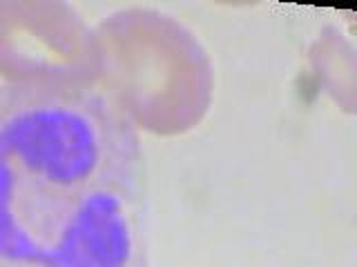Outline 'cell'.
<instances>
[{
  "label": "cell",
  "mask_w": 357,
  "mask_h": 267,
  "mask_svg": "<svg viewBox=\"0 0 357 267\" xmlns=\"http://www.w3.org/2000/svg\"><path fill=\"white\" fill-rule=\"evenodd\" d=\"M310 63L319 85H324L344 111H355V49L337 29H324L310 47Z\"/></svg>",
  "instance_id": "4"
},
{
  "label": "cell",
  "mask_w": 357,
  "mask_h": 267,
  "mask_svg": "<svg viewBox=\"0 0 357 267\" xmlns=\"http://www.w3.org/2000/svg\"><path fill=\"white\" fill-rule=\"evenodd\" d=\"M94 29L103 54L100 94L134 127L181 136L204 122L215 96V70L183 22L156 9L130 7Z\"/></svg>",
  "instance_id": "2"
},
{
  "label": "cell",
  "mask_w": 357,
  "mask_h": 267,
  "mask_svg": "<svg viewBox=\"0 0 357 267\" xmlns=\"http://www.w3.org/2000/svg\"><path fill=\"white\" fill-rule=\"evenodd\" d=\"M96 29L61 0H0V78L20 87L94 89Z\"/></svg>",
  "instance_id": "3"
},
{
  "label": "cell",
  "mask_w": 357,
  "mask_h": 267,
  "mask_svg": "<svg viewBox=\"0 0 357 267\" xmlns=\"http://www.w3.org/2000/svg\"><path fill=\"white\" fill-rule=\"evenodd\" d=\"M0 267H150L139 129L96 89L0 87Z\"/></svg>",
  "instance_id": "1"
}]
</instances>
